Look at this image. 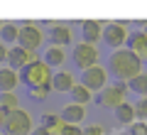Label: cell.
Instances as JSON below:
<instances>
[{
  "mask_svg": "<svg viewBox=\"0 0 147 135\" xmlns=\"http://www.w3.org/2000/svg\"><path fill=\"white\" fill-rule=\"evenodd\" d=\"M110 69L120 81H132L135 76L142 74V59L130 49H115L110 54Z\"/></svg>",
  "mask_w": 147,
  "mask_h": 135,
  "instance_id": "cell-1",
  "label": "cell"
},
{
  "mask_svg": "<svg viewBox=\"0 0 147 135\" xmlns=\"http://www.w3.org/2000/svg\"><path fill=\"white\" fill-rule=\"evenodd\" d=\"M5 133L7 135H30L32 130V118H30V113L27 111H22V108H15V111H10V113L5 115Z\"/></svg>",
  "mask_w": 147,
  "mask_h": 135,
  "instance_id": "cell-2",
  "label": "cell"
},
{
  "mask_svg": "<svg viewBox=\"0 0 147 135\" xmlns=\"http://www.w3.org/2000/svg\"><path fill=\"white\" fill-rule=\"evenodd\" d=\"M22 79H25V81L30 83L32 88H34V86H44V83H52V74H49V66H47L44 62H37V59H32V62L25 66V74H22Z\"/></svg>",
  "mask_w": 147,
  "mask_h": 135,
  "instance_id": "cell-3",
  "label": "cell"
},
{
  "mask_svg": "<svg viewBox=\"0 0 147 135\" xmlns=\"http://www.w3.org/2000/svg\"><path fill=\"white\" fill-rule=\"evenodd\" d=\"M125 91H127V86H125L123 81H120V83H110V86H105L103 91H100V96H98L100 106L115 111L120 103H125Z\"/></svg>",
  "mask_w": 147,
  "mask_h": 135,
  "instance_id": "cell-4",
  "label": "cell"
},
{
  "mask_svg": "<svg viewBox=\"0 0 147 135\" xmlns=\"http://www.w3.org/2000/svg\"><path fill=\"white\" fill-rule=\"evenodd\" d=\"M17 44H20L22 49H27V52L37 49L39 44H42V30H39L37 25H32V22L22 25L20 27V35H17Z\"/></svg>",
  "mask_w": 147,
  "mask_h": 135,
  "instance_id": "cell-5",
  "label": "cell"
},
{
  "mask_svg": "<svg viewBox=\"0 0 147 135\" xmlns=\"http://www.w3.org/2000/svg\"><path fill=\"white\" fill-rule=\"evenodd\" d=\"M74 62L81 69L96 66V62H98V49H96V44H88V42L76 44V49H74Z\"/></svg>",
  "mask_w": 147,
  "mask_h": 135,
  "instance_id": "cell-6",
  "label": "cell"
},
{
  "mask_svg": "<svg viewBox=\"0 0 147 135\" xmlns=\"http://www.w3.org/2000/svg\"><path fill=\"white\" fill-rule=\"evenodd\" d=\"M81 83H84L88 91H93V88H105V69L98 66V64L91 66V69H84Z\"/></svg>",
  "mask_w": 147,
  "mask_h": 135,
  "instance_id": "cell-7",
  "label": "cell"
},
{
  "mask_svg": "<svg viewBox=\"0 0 147 135\" xmlns=\"http://www.w3.org/2000/svg\"><path fill=\"white\" fill-rule=\"evenodd\" d=\"M103 39L108 42V47L118 49L123 42L127 39V30H125V25H120V22H113V25H108V27L103 30Z\"/></svg>",
  "mask_w": 147,
  "mask_h": 135,
  "instance_id": "cell-8",
  "label": "cell"
},
{
  "mask_svg": "<svg viewBox=\"0 0 147 135\" xmlns=\"http://www.w3.org/2000/svg\"><path fill=\"white\" fill-rule=\"evenodd\" d=\"M86 118V108L84 106H79V103H69V106H64V111H61V120L66 125H79L81 120Z\"/></svg>",
  "mask_w": 147,
  "mask_h": 135,
  "instance_id": "cell-9",
  "label": "cell"
},
{
  "mask_svg": "<svg viewBox=\"0 0 147 135\" xmlns=\"http://www.w3.org/2000/svg\"><path fill=\"white\" fill-rule=\"evenodd\" d=\"M30 62H32V52H27V49H22V47H15V49L7 52V64H10V69H25Z\"/></svg>",
  "mask_w": 147,
  "mask_h": 135,
  "instance_id": "cell-10",
  "label": "cell"
},
{
  "mask_svg": "<svg viewBox=\"0 0 147 135\" xmlns=\"http://www.w3.org/2000/svg\"><path fill=\"white\" fill-rule=\"evenodd\" d=\"M81 27H84V42H88V44H96L103 37V25L98 20H86Z\"/></svg>",
  "mask_w": 147,
  "mask_h": 135,
  "instance_id": "cell-11",
  "label": "cell"
},
{
  "mask_svg": "<svg viewBox=\"0 0 147 135\" xmlns=\"http://www.w3.org/2000/svg\"><path fill=\"white\" fill-rule=\"evenodd\" d=\"M49 37H52V44H57V47H66L69 42H71V32H69L66 25H57V27H52Z\"/></svg>",
  "mask_w": 147,
  "mask_h": 135,
  "instance_id": "cell-12",
  "label": "cell"
},
{
  "mask_svg": "<svg viewBox=\"0 0 147 135\" xmlns=\"http://www.w3.org/2000/svg\"><path fill=\"white\" fill-rule=\"evenodd\" d=\"M17 86V71L15 69H0V91L3 94H7V91H12V88Z\"/></svg>",
  "mask_w": 147,
  "mask_h": 135,
  "instance_id": "cell-13",
  "label": "cell"
},
{
  "mask_svg": "<svg viewBox=\"0 0 147 135\" xmlns=\"http://www.w3.org/2000/svg\"><path fill=\"white\" fill-rule=\"evenodd\" d=\"M52 88H57V91H71L74 88V76L69 71H57L52 76Z\"/></svg>",
  "mask_w": 147,
  "mask_h": 135,
  "instance_id": "cell-14",
  "label": "cell"
},
{
  "mask_svg": "<svg viewBox=\"0 0 147 135\" xmlns=\"http://www.w3.org/2000/svg\"><path fill=\"white\" fill-rule=\"evenodd\" d=\"M130 52H135L137 57H147V35L145 32H135L130 37Z\"/></svg>",
  "mask_w": 147,
  "mask_h": 135,
  "instance_id": "cell-15",
  "label": "cell"
},
{
  "mask_svg": "<svg viewBox=\"0 0 147 135\" xmlns=\"http://www.w3.org/2000/svg\"><path fill=\"white\" fill-rule=\"evenodd\" d=\"M115 120H118V123H123V125H130L132 120H135V106L120 103L115 108Z\"/></svg>",
  "mask_w": 147,
  "mask_h": 135,
  "instance_id": "cell-16",
  "label": "cell"
},
{
  "mask_svg": "<svg viewBox=\"0 0 147 135\" xmlns=\"http://www.w3.org/2000/svg\"><path fill=\"white\" fill-rule=\"evenodd\" d=\"M44 64H47V66H61V64H64V49L57 47V44H52V47L47 49Z\"/></svg>",
  "mask_w": 147,
  "mask_h": 135,
  "instance_id": "cell-17",
  "label": "cell"
},
{
  "mask_svg": "<svg viewBox=\"0 0 147 135\" xmlns=\"http://www.w3.org/2000/svg\"><path fill=\"white\" fill-rule=\"evenodd\" d=\"M71 98H74V103L86 106V103L91 101V91L84 86V83H74V88H71Z\"/></svg>",
  "mask_w": 147,
  "mask_h": 135,
  "instance_id": "cell-18",
  "label": "cell"
},
{
  "mask_svg": "<svg viewBox=\"0 0 147 135\" xmlns=\"http://www.w3.org/2000/svg\"><path fill=\"white\" fill-rule=\"evenodd\" d=\"M127 88L135 91V94H140L142 98H147V74H140V76H135L132 81H127Z\"/></svg>",
  "mask_w": 147,
  "mask_h": 135,
  "instance_id": "cell-19",
  "label": "cell"
},
{
  "mask_svg": "<svg viewBox=\"0 0 147 135\" xmlns=\"http://www.w3.org/2000/svg\"><path fill=\"white\" fill-rule=\"evenodd\" d=\"M0 108L5 111V113H10V111L20 108V103H17V94H15V91H7V94H0Z\"/></svg>",
  "mask_w": 147,
  "mask_h": 135,
  "instance_id": "cell-20",
  "label": "cell"
},
{
  "mask_svg": "<svg viewBox=\"0 0 147 135\" xmlns=\"http://www.w3.org/2000/svg\"><path fill=\"white\" fill-rule=\"evenodd\" d=\"M0 35H3V39H5V42H17L20 30H17L15 25H10V22H5V25H3V30H0Z\"/></svg>",
  "mask_w": 147,
  "mask_h": 135,
  "instance_id": "cell-21",
  "label": "cell"
},
{
  "mask_svg": "<svg viewBox=\"0 0 147 135\" xmlns=\"http://www.w3.org/2000/svg\"><path fill=\"white\" fill-rule=\"evenodd\" d=\"M135 118L137 120H147V98H140L135 103Z\"/></svg>",
  "mask_w": 147,
  "mask_h": 135,
  "instance_id": "cell-22",
  "label": "cell"
},
{
  "mask_svg": "<svg viewBox=\"0 0 147 135\" xmlns=\"http://www.w3.org/2000/svg\"><path fill=\"white\" fill-rule=\"evenodd\" d=\"M49 91H52V83H44V86H34V88L30 91V96L37 101V98H44V96H47Z\"/></svg>",
  "mask_w": 147,
  "mask_h": 135,
  "instance_id": "cell-23",
  "label": "cell"
},
{
  "mask_svg": "<svg viewBox=\"0 0 147 135\" xmlns=\"http://www.w3.org/2000/svg\"><path fill=\"white\" fill-rule=\"evenodd\" d=\"M84 135H105V130H103L100 123H91V125L84 128Z\"/></svg>",
  "mask_w": 147,
  "mask_h": 135,
  "instance_id": "cell-24",
  "label": "cell"
},
{
  "mask_svg": "<svg viewBox=\"0 0 147 135\" xmlns=\"http://www.w3.org/2000/svg\"><path fill=\"white\" fill-rule=\"evenodd\" d=\"M130 135H147V123L145 120H135V125L130 128Z\"/></svg>",
  "mask_w": 147,
  "mask_h": 135,
  "instance_id": "cell-25",
  "label": "cell"
},
{
  "mask_svg": "<svg viewBox=\"0 0 147 135\" xmlns=\"http://www.w3.org/2000/svg\"><path fill=\"white\" fill-rule=\"evenodd\" d=\"M64 135H84V128H79V125H66Z\"/></svg>",
  "mask_w": 147,
  "mask_h": 135,
  "instance_id": "cell-26",
  "label": "cell"
},
{
  "mask_svg": "<svg viewBox=\"0 0 147 135\" xmlns=\"http://www.w3.org/2000/svg\"><path fill=\"white\" fill-rule=\"evenodd\" d=\"M32 135H52V130H49V128H44V125L39 123L34 130H32Z\"/></svg>",
  "mask_w": 147,
  "mask_h": 135,
  "instance_id": "cell-27",
  "label": "cell"
},
{
  "mask_svg": "<svg viewBox=\"0 0 147 135\" xmlns=\"http://www.w3.org/2000/svg\"><path fill=\"white\" fill-rule=\"evenodd\" d=\"M7 52H10V49H7L5 44H0V64H3V62H7Z\"/></svg>",
  "mask_w": 147,
  "mask_h": 135,
  "instance_id": "cell-28",
  "label": "cell"
},
{
  "mask_svg": "<svg viewBox=\"0 0 147 135\" xmlns=\"http://www.w3.org/2000/svg\"><path fill=\"white\" fill-rule=\"evenodd\" d=\"M5 115H7V113H5V111H3V108H0V128L5 125Z\"/></svg>",
  "mask_w": 147,
  "mask_h": 135,
  "instance_id": "cell-29",
  "label": "cell"
},
{
  "mask_svg": "<svg viewBox=\"0 0 147 135\" xmlns=\"http://www.w3.org/2000/svg\"><path fill=\"white\" fill-rule=\"evenodd\" d=\"M145 35H147V22H145Z\"/></svg>",
  "mask_w": 147,
  "mask_h": 135,
  "instance_id": "cell-30",
  "label": "cell"
},
{
  "mask_svg": "<svg viewBox=\"0 0 147 135\" xmlns=\"http://www.w3.org/2000/svg\"><path fill=\"white\" fill-rule=\"evenodd\" d=\"M0 30H3V22H0Z\"/></svg>",
  "mask_w": 147,
  "mask_h": 135,
  "instance_id": "cell-31",
  "label": "cell"
}]
</instances>
